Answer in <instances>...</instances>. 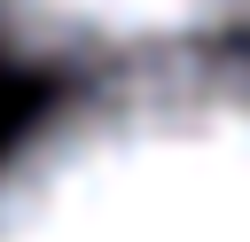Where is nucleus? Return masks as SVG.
<instances>
[{"label": "nucleus", "mask_w": 250, "mask_h": 242, "mask_svg": "<svg viewBox=\"0 0 250 242\" xmlns=\"http://www.w3.org/2000/svg\"><path fill=\"white\" fill-rule=\"evenodd\" d=\"M0 242H250V62H180L47 117L0 164Z\"/></svg>", "instance_id": "nucleus-1"}, {"label": "nucleus", "mask_w": 250, "mask_h": 242, "mask_svg": "<svg viewBox=\"0 0 250 242\" xmlns=\"http://www.w3.org/2000/svg\"><path fill=\"white\" fill-rule=\"evenodd\" d=\"M250 0H0V47L62 70H164L234 31Z\"/></svg>", "instance_id": "nucleus-2"}]
</instances>
